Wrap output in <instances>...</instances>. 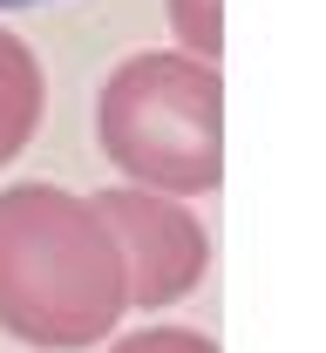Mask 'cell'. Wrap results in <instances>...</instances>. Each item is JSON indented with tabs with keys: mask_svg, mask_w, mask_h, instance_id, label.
I'll list each match as a JSON object with an SVG mask.
<instances>
[{
	"mask_svg": "<svg viewBox=\"0 0 326 353\" xmlns=\"http://www.w3.org/2000/svg\"><path fill=\"white\" fill-rule=\"evenodd\" d=\"M130 312L123 252L89 197L61 183L0 190V326L41 353H82Z\"/></svg>",
	"mask_w": 326,
	"mask_h": 353,
	"instance_id": "obj_1",
	"label": "cell"
},
{
	"mask_svg": "<svg viewBox=\"0 0 326 353\" xmlns=\"http://www.w3.org/2000/svg\"><path fill=\"white\" fill-rule=\"evenodd\" d=\"M95 143L136 190L211 197L225 183V75L184 48H143L95 95Z\"/></svg>",
	"mask_w": 326,
	"mask_h": 353,
	"instance_id": "obj_2",
	"label": "cell"
},
{
	"mask_svg": "<svg viewBox=\"0 0 326 353\" xmlns=\"http://www.w3.org/2000/svg\"><path fill=\"white\" fill-rule=\"evenodd\" d=\"M116 252H123V292H130V312H163L190 299L211 272V238L190 204L177 197H156V190H136V183H109L89 197Z\"/></svg>",
	"mask_w": 326,
	"mask_h": 353,
	"instance_id": "obj_3",
	"label": "cell"
},
{
	"mask_svg": "<svg viewBox=\"0 0 326 353\" xmlns=\"http://www.w3.org/2000/svg\"><path fill=\"white\" fill-rule=\"evenodd\" d=\"M48 116V75H41V54L21 41L14 28H0V170L34 143Z\"/></svg>",
	"mask_w": 326,
	"mask_h": 353,
	"instance_id": "obj_4",
	"label": "cell"
},
{
	"mask_svg": "<svg viewBox=\"0 0 326 353\" xmlns=\"http://www.w3.org/2000/svg\"><path fill=\"white\" fill-rule=\"evenodd\" d=\"M163 14H170V34L184 54H197V61L225 54V0H163Z\"/></svg>",
	"mask_w": 326,
	"mask_h": 353,
	"instance_id": "obj_5",
	"label": "cell"
},
{
	"mask_svg": "<svg viewBox=\"0 0 326 353\" xmlns=\"http://www.w3.org/2000/svg\"><path fill=\"white\" fill-rule=\"evenodd\" d=\"M109 353H218V340L197 326H143V333H123Z\"/></svg>",
	"mask_w": 326,
	"mask_h": 353,
	"instance_id": "obj_6",
	"label": "cell"
},
{
	"mask_svg": "<svg viewBox=\"0 0 326 353\" xmlns=\"http://www.w3.org/2000/svg\"><path fill=\"white\" fill-rule=\"evenodd\" d=\"M7 7H41V0H0V14H7Z\"/></svg>",
	"mask_w": 326,
	"mask_h": 353,
	"instance_id": "obj_7",
	"label": "cell"
}]
</instances>
